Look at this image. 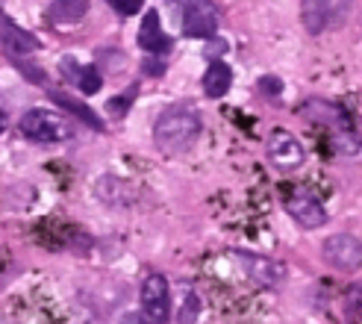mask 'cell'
Segmentation results:
<instances>
[{"label": "cell", "instance_id": "obj_1", "mask_svg": "<svg viewBox=\"0 0 362 324\" xmlns=\"http://www.w3.org/2000/svg\"><path fill=\"white\" fill-rule=\"evenodd\" d=\"M197 136H201V118H197V112L192 110V106H183V103L168 106L153 124L156 148L162 154H168V156L186 154L194 145Z\"/></svg>", "mask_w": 362, "mask_h": 324}, {"label": "cell", "instance_id": "obj_2", "mask_svg": "<svg viewBox=\"0 0 362 324\" xmlns=\"http://www.w3.org/2000/svg\"><path fill=\"white\" fill-rule=\"evenodd\" d=\"M21 133L33 141H62L71 136L68 121L50 110H30L21 118Z\"/></svg>", "mask_w": 362, "mask_h": 324}, {"label": "cell", "instance_id": "obj_3", "mask_svg": "<svg viewBox=\"0 0 362 324\" xmlns=\"http://www.w3.org/2000/svg\"><path fill=\"white\" fill-rule=\"evenodd\" d=\"M141 307L153 324H162L171 316V289L162 274H151L141 286Z\"/></svg>", "mask_w": 362, "mask_h": 324}, {"label": "cell", "instance_id": "obj_4", "mask_svg": "<svg viewBox=\"0 0 362 324\" xmlns=\"http://www.w3.org/2000/svg\"><path fill=\"white\" fill-rule=\"evenodd\" d=\"M268 159L274 162L277 168H298L303 162V148L288 130L277 127L268 136Z\"/></svg>", "mask_w": 362, "mask_h": 324}, {"label": "cell", "instance_id": "obj_5", "mask_svg": "<svg viewBox=\"0 0 362 324\" xmlns=\"http://www.w3.org/2000/svg\"><path fill=\"white\" fill-rule=\"evenodd\" d=\"M324 260L336 268H356L362 260V245L348 233H336L324 242Z\"/></svg>", "mask_w": 362, "mask_h": 324}, {"label": "cell", "instance_id": "obj_6", "mask_svg": "<svg viewBox=\"0 0 362 324\" xmlns=\"http://www.w3.org/2000/svg\"><path fill=\"white\" fill-rule=\"evenodd\" d=\"M286 209L288 215L306 230H315L321 227L324 221H327V212H324V207L315 201V197H306V195H295V197H288L286 201Z\"/></svg>", "mask_w": 362, "mask_h": 324}, {"label": "cell", "instance_id": "obj_7", "mask_svg": "<svg viewBox=\"0 0 362 324\" xmlns=\"http://www.w3.org/2000/svg\"><path fill=\"white\" fill-rule=\"evenodd\" d=\"M180 24H183V33L192 35V39H209L215 33V15L204 4H186Z\"/></svg>", "mask_w": 362, "mask_h": 324}, {"label": "cell", "instance_id": "obj_8", "mask_svg": "<svg viewBox=\"0 0 362 324\" xmlns=\"http://www.w3.org/2000/svg\"><path fill=\"white\" fill-rule=\"evenodd\" d=\"M139 45L148 50V53H165L171 47V39L162 33V24H159V15L156 12L144 15L141 30H139Z\"/></svg>", "mask_w": 362, "mask_h": 324}, {"label": "cell", "instance_id": "obj_9", "mask_svg": "<svg viewBox=\"0 0 362 324\" xmlns=\"http://www.w3.org/2000/svg\"><path fill=\"white\" fill-rule=\"evenodd\" d=\"M0 42H4V47L12 50V53H30V50L39 47V42H35L27 30L15 27L4 15H0Z\"/></svg>", "mask_w": 362, "mask_h": 324}, {"label": "cell", "instance_id": "obj_10", "mask_svg": "<svg viewBox=\"0 0 362 324\" xmlns=\"http://www.w3.org/2000/svg\"><path fill=\"white\" fill-rule=\"evenodd\" d=\"M230 83H233V74H230V65L221 62V59H215L209 68H206V74H204V92L209 98H224L230 92Z\"/></svg>", "mask_w": 362, "mask_h": 324}, {"label": "cell", "instance_id": "obj_11", "mask_svg": "<svg viewBox=\"0 0 362 324\" xmlns=\"http://www.w3.org/2000/svg\"><path fill=\"white\" fill-rule=\"evenodd\" d=\"M62 71H65L68 77H74V80L80 83V88H83L86 95H95V92H100V74H98L95 68H77V65H74V59L65 57Z\"/></svg>", "mask_w": 362, "mask_h": 324}, {"label": "cell", "instance_id": "obj_12", "mask_svg": "<svg viewBox=\"0 0 362 324\" xmlns=\"http://www.w3.org/2000/svg\"><path fill=\"white\" fill-rule=\"evenodd\" d=\"M53 100H57L59 106H65L68 112H74V115H77V118H80L83 124H92L95 130H103V121H100V118H98V115H95L92 110H88L86 103H80L77 98H71V95H62V92H53Z\"/></svg>", "mask_w": 362, "mask_h": 324}, {"label": "cell", "instance_id": "obj_13", "mask_svg": "<svg viewBox=\"0 0 362 324\" xmlns=\"http://www.w3.org/2000/svg\"><path fill=\"white\" fill-rule=\"evenodd\" d=\"M88 12V4H83V0H59V4H50V18L53 21H80V18Z\"/></svg>", "mask_w": 362, "mask_h": 324}, {"label": "cell", "instance_id": "obj_14", "mask_svg": "<svg viewBox=\"0 0 362 324\" xmlns=\"http://www.w3.org/2000/svg\"><path fill=\"white\" fill-rule=\"evenodd\" d=\"M110 6L118 15H136L141 9V0H110Z\"/></svg>", "mask_w": 362, "mask_h": 324}, {"label": "cell", "instance_id": "obj_15", "mask_svg": "<svg viewBox=\"0 0 362 324\" xmlns=\"http://www.w3.org/2000/svg\"><path fill=\"white\" fill-rule=\"evenodd\" d=\"M106 106H110L112 115H124V112H127V98H115V100H110Z\"/></svg>", "mask_w": 362, "mask_h": 324}, {"label": "cell", "instance_id": "obj_16", "mask_svg": "<svg viewBox=\"0 0 362 324\" xmlns=\"http://www.w3.org/2000/svg\"><path fill=\"white\" fill-rule=\"evenodd\" d=\"M262 88H268V92H280V80L265 77V80H262Z\"/></svg>", "mask_w": 362, "mask_h": 324}, {"label": "cell", "instance_id": "obj_17", "mask_svg": "<svg viewBox=\"0 0 362 324\" xmlns=\"http://www.w3.org/2000/svg\"><path fill=\"white\" fill-rule=\"evenodd\" d=\"M4 130H6V115L0 112V133H4Z\"/></svg>", "mask_w": 362, "mask_h": 324}, {"label": "cell", "instance_id": "obj_18", "mask_svg": "<svg viewBox=\"0 0 362 324\" xmlns=\"http://www.w3.org/2000/svg\"><path fill=\"white\" fill-rule=\"evenodd\" d=\"M144 324H153V321H144Z\"/></svg>", "mask_w": 362, "mask_h": 324}]
</instances>
